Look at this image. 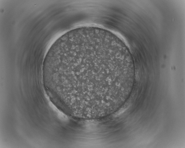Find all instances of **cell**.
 Returning <instances> with one entry per match:
<instances>
[{
	"instance_id": "obj_1",
	"label": "cell",
	"mask_w": 185,
	"mask_h": 148,
	"mask_svg": "<svg viewBox=\"0 0 185 148\" xmlns=\"http://www.w3.org/2000/svg\"><path fill=\"white\" fill-rule=\"evenodd\" d=\"M112 65L102 63L77 64L65 67L66 87L81 95L95 96L111 90Z\"/></svg>"
}]
</instances>
